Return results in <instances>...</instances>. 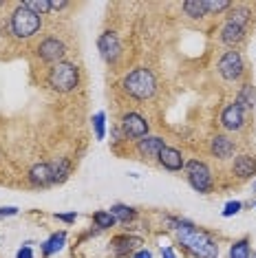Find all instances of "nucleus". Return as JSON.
I'll use <instances>...</instances> for the list:
<instances>
[{
    "label": "nucleus",
    "instance_id": "obj_1",
    "mask_svg": "<svg viewBox=\"0 0 256 258\" xmlns=\"http://www.w3.org/2000/svg\"><path fill=\"white\" fill-rule=\"evenodd\" d=\"M168 223L177 232L179 243L190 251V254H194L197 258H219V245L205 232L197 229L188 221H179V218H168Z\"/></svg>",
    "mask_w": 256,
    "mask_h": 258
},
{
    "label": "nucleus",
    "instance_id": "obj_2",
    "mask_svg": "<svg viewBox=\"0 0 256 258\" xmlns=\"http://www.w3.org/2000/svg\"><path fill=\"white\" fill-rule=\"evenodd\" d=\"M124 91L135 99H148L157 91L155 75L148 69H135L124 77Z\"/></svg>",
    "mask_w": 256,
    "mask_h": 258
},
{
    "label": "nucleus",
    "instance_id": "obj_3",
    "mask_svg": "<svg viewBox=\"0 0 256 258\" xmlns=\"http://www.w3.org/2000/svg\"><path fill=\"white\" fill-rule=\"evenodd\" d=\"M77 82H80V73H77L75 64L60 62L49 73V86L58 93H71L77 86Z\"/></svg>",
    "mask_w": 256,
    "mask_h": 258
},
{
    "label": "nucleus",
    "instance_id": "obj_4",
    "mask_svg": "<svg viewBox=\"0 0 256 258\" xmlns=\"http://www.w3.org/2000/svg\"><path fill=\"white\" fill-rule=\"evenodd\" d=\"M42 20L38 14H33L31 9H27L25 5H18L11 16V31L16 33L18 38H31L33 33L40 29Z\"/></svg>",
    "mask_w": 256,
    "mask_h": 258
},
{
    "label": "nucleus",
    "instance_id": "obj_5",
    "mask_svg": "<svg viewBox=\"0 0 256 258\" xmlns=\"http://www.w3.org/2000/svg\"><path fill=\"white\" fill-rule=\"evenodd\" d=\"M188 172V181L197 192H208L212 188V175H210V168L201 164V161H188L186 164Z\"/></svg>",
    "mask_w": 256,
    "mask_h": 258
},
{
    "label": "nucleus",
    "instance_id": "obj_6",
    "mask_svg": "<svg viewBox=\"0 0 256 258\" xmlns=\"http://www.w3.org/2000/svg\"><path fill=\"white\" fill-rule=\"evenodd\" d=\"M219 73L223 75V80L234 82L243 75V58L238 51H227L223 58L219 60Z\"/></svg>",
    "mask_w": 256,
    "mask_h": 258
},
{
    "label": "nucleus",
    "instance_id": "obj_7",
    "mask_svg": "<svg viewBox=\"0 0 256 258\" xmlns=\"http://www.w3.org/2000/svg\"><path fill=\"white\" fill-rule=\"evenodd\" d=\"M97 47H99V53H102V58L106 60V62H117V58L121 55V44H119V38L115 36L113 31H106L99 36L97 40Z\"/></svg>",
    "mask_w": 256,
    "mask_h": 258
},
{
    "label": "nucleus",
    "instance_id": "obj_8",
    "mask_svg": "<svg viewBox=\"0 0 256 258\" xmlns=\"http://www.w3.org/2000/svg\"><path fill=\"white\" fill-rule=\"evenodd\" d=\"M64 53H66V47L58 38H47V40L38 47V55H40L44 62H51V64H60Z\"/></svg>",
    "mask_w": 256,
    "mask_h": 258
},
{
    "label": "nucleus",
    "instance_id": "obj_9",
    "mask_svg": "<svg viewBox=\"0 0 256 258\" xmlns=\"http://www.w3.org/2000/svg\"><path fill=\"white\" fill-rule=\"evenodd\" d=\"M121 131L131 139H144L148 135V121L137 113H128L121 119Z\"/></svg>",
    "mask_w": 256,
    "mask_h": 258
},
{
    "label": "nucleus",
    "instance_id": "obj_10",
    "mask_svg": "<svg viewBox=\"0 0 256 258\" xmlns=\"http://www.w3.org/2000/svg\"><path fill=\"white\" fill-rule=\"evenodd\" d=\"M221 124L227 131H238L245 124V115H243V108L238 104H230L227 108L221 113Z\"/></svg>",
    "mask_w": 256,
    "mask_h": 258
},
{
    "label": "nucleus",
    "instance_id": "obj_11",
    "mask_svg": "<svg viewBox=\"0 0 256 258\" xmlns=\"http://www.w3.org/2000/svg\"><path fill=\"white\" fill-rule=\"evenodd\" d=\"M29 181L33 183V186H51L53 183V175H51V166L49 164H36L29 170Z\"/></svg>",
    "mask_w": 256,
    "mask_h": 258
},
{
    "label": "nucleus",
    "instance_id": "obj_12",
    "mask_svg": "<svg viewBox=\"0 0 256 258\" xmlns=\"http://www.w3.org/2000/svg\"><path fill=\"white\" fill-rule=\"evenodd\" d=\"M159 164L168 170H181L183 168V157L177 148H170V146H164V150L159 153Z\"/></svg>",
    "mask_w": 256,
    "mask_h": 258
},
{
    "label": "nucleus",
    "instance_id": "obj_13",
    "mask_svg": "<svg viewBox=\"0 0 256 258\" xmlns=\"http://www.w3.org/2000/svg\"><path fill=\"white\" fill-rule=\"evenodd\" d=\"M164 139L161 137H146V139H139L137 144V150L142 157H148V159H153V157H159V153L164 150Z\"/></svg>",
    "mask_w": 256,
    "mask_h": 258
},
{
    "label": "nucleus",
    "instance_id": "obj_14",
    "mask_svg": "<svg viewBox=\"0 0 256 258\" xmlns=\"http://www.w3.org/2000/svg\"><path fill=\"white\" fill-rule=\"evenodd\" d=\"M212 155L219 157V159H227V157H232V153H234V142L232 139L223 137V135H216V137H212Z\"/></svg>",
    "mask_w": 256,
    "mask_h": 258
},
{
    "label": "nucleus",
    "instance_id": "obj_15",
    "mask_svg": "<svg viewBox=\"0 0 256 258\" xmlns=\"http://www.w3.org/2000/svg\"><path fill=\"white\" fill-rule=\"evenodd\" d=\"M234 172L241 179H247V177L256 175V159H254L252 155H241L234 161Z\"/></svg>",
    "mask_w": 256,
    "mask_h": 258
},
{
    "label": "nucleus",
    "instance_id": "obj_16",
    "mask_svg": "<svg viewBox=\"0 0 256 258\" xmlns=\"http://www.w3.org/2000/svg\"><path fill=\"white\" fill-rule=\"evenodd\" d=\"M135 245H142V240L135 238V236H117L113 243H110V249H113L115 256H124L135 247Z\"/></svg>",
    "mask_w": 256,
    "mask_h": 258
},
{
    "label": "nucleus",
    "instance_id": "obj_17",
    "mask_svg": "<svg viewBox=\"0 0 256 258\" xmlns=\"http://www.w3.org/2000/svg\"><path fill=\"white\" fill-rule=\"evenodd\" d=\"M51 175H53V183H62L71 172V164L64 159V157H58L55 161H51Z\"/></svg>",
    "mask_w": 256,
    "mask_h": 258
},
{
    "label": "nucleus",
    "instance_id": "obj_18",
    "mask_svg": "<svg viewBox=\"0 0 256 258\" xmlns=\"http://www.w3.org/2000/svg\"><path fill=\"white\" fill-rule=\"evenodd\" d=\"M64 243H66V234H64V232L53 234L51 238L44 240V243H42V254H44V256H53V254H58V251L64 247Z\"/></svg>",
    "mask_w": 256,
    "mask_h": 258
},
{
    "label": "nucleus",
    "instance_id": "obj_19",
    "mask_svg": "<svg viewBox=\"0 0 256 258\" xmlns=\"http://www.w3.org/2000/svg\"><path fill=\"white\" fill-rule=\"evenodd\" d=\"M243 33H245L243 27L232 25V22H225L223 31H221V40H223L225 44H236L238 40H243Z\"/></svg>",
    "mask_w": 256,
    "mask_h": 258
},
{
    "label": "nucleus",
    "instance_id": "obj_20",
    "mask_svg": "<svg viewBox=\"0 0 256 258\" xmlns=\"http://www.w3.org/2000/svg\"><path fill=\"white\" fill-rule=\"evenodd\" d=\"M236 104L241 106V108H254L256 106V88L252 84H245V86L241 88V93H238V97H236Z\"/></svg>",
    "mask_w": 256,
    "mask_h": 258
},
{
    "label": "nucleus",
    "instance_id": "obj_21",
    "mask_svg": "<svg viewBox=\"0 0 256 258\" xmlns=\"http://www.w3.org/2000/svg\"><path fill=\"white\" fill-rule=\"evenodd\" d=\"M183 11H186L190 18H201V16L208 14L205 0H188V3H183Z\"/></svg>",
    "mask_w": 256,
    "mask_h": 258
},
{
    "label": "nucleus",
    "instance_id": "obj_22",
    "mask_svg": "<svg viewBox=\"0 0 256 258\" xmlns=\"http://www.w3.org/2000/svg\"><path fill=\"white\" fill-rule=\"evenodd\" d=\"M110 214L115 216V221H119V223H128V221H133V218H135V210H133V207H128V205L117 203V205L110 207Z\"/></svg>",
    "mask_w": 256,
    "mask_h": 258
},
{
    "label": "nucleus",
    "instance_id": "obj_23",
    "mask_svg": "<svg viewBox=\"0 0 256 258\" xmlns=\"http://www.w3.org/2000/svg\"><path fill=\"white\" fill-rule=\"evenodd\" d=\"M25 5L27 9H31L33 14H47V11H51V3H49V0H25Z\"/></svg>",
    "mask_w": 256,
    "mask_h": 258
},
{
    "label": "nucleus",
    "instance_id": "obj_24",
    "mask_svg": "<svg viewBox=\"0 0 256 258\" xmlns=\"http://www.w3.org/2000/svg\"><path fill=\"white\" fill-rule=\"evenodd\" d=\"M93 221H95V225L99 229H106V227H113L115 223V216L110 214V212H95V216H93Z\"/></svg>",
    "mask_w": 256,
    "mask_h": 258
},
{
    "label": "nucleus",
    "instance_id": "obj_25",
    "mask_svg": "<svg viewBox=\"0 0 256 258\" xmlns=\"http://www.w3.org/2000/svg\"><path fill=\"white\" fill-rule=\"evenodd\" d=\"M230 258H249V240H238V243L232 245L230 249Z\"/></svg>",
    "mask_w": 256,
    "mask_h": 258
},
{
    "label": "nucleus",
    "instance_id": "obj_26",
    "mask_svg": "<svg viewBox=\"0 0 256 258\" xmlns=\"http://www.w3.org/2000/svg\"><path fill=\"white\" fill-rule=\"evenodd\" d=\"M247 20H249V11H247L245 7H241V9H236L234 14L230 16V20H227V22H232V25H238V27H243V29H245V27H247Z\"/></svg>",
    "mask_w": 256,
    "mask_h": 258
},
{
    "label": "nucleus",
    "instance_id": "obj_27",
    "mask_svg": "<svg viewBox=\"0 0 256 258\" xmlns=\"http://www.w3.org/2000/svg\"><path fill=\"white\" fill-rule=\"evenodd\" d=\"M106 115L104 113H97L95 117H93V126H95V137L97 139H104V135H106Z\"/></svg>",
    "mask_w": 256,
    "mask_h": 258
},
{
    "label": "nucleus",
    "instance_id": "obj_28",
    "mask_svg": "<svg viewBox=\"0 0 256 258\" xmlns=\"http://www.w3.org/2000/svg\"><path fill=\"white\" fill-rule=\"evenodd\" d=\"M241 201H230V203L225 205V210H223V216L225 218H230V216H234V214H238L241 212Z\"/></svg>",
    "mask_w": 256,
    "mask_h": 258
},
{
    "label": "nucleus",
    "instance_id": "obj_29",
    "mask_svg": "<svg viewBox=\"0 0 256 258\" xmlns=\"http://www.w3.org/2000/svg\"><path fill=\"white\" fill-rule=\"evenodd\" d=\"M230 7V3H225V0H219V3H208V0H205V9L208 11H223V9H227Z\"/></svg>",
    "mask_w": 256,
    "mask_h": 258
},
{
    "label": "nucleus",
    "instance_id": "obj_30",
    "mask_svg": "<svg viewBox=\"0 0 256 258\" xmlns=\"http://www.w3.org/2000/svg\"><path fill=\"white\" fill-rule=\"evenodd\" d=\"M16 258H33V251H31L29 245L20 247V249H18V254H16Z\"/></svg>",
    "mask_w": 256,
    "mask_h": 258
},
{
    "label": "nucleus",
    "instance_id": "obj_31",
    "mask_svg": "<svg viewBox=\"0 0 256 258\" xmlns=\"http://www.w3.org/2000/svg\"><path fill=\"white\" fill-rule=\"evenodd\" d=\"M55 218H58V221H64V223H73L77 218V214L75 212H69V214H55Z\"/></svg>",
    "mask_w": 256,
    "mask_h": 258
},
{
    "label": "nucleus",
    "instance_id": "obj_32",
    "mask_svg": "<svg viewBox=\"0 0 256 258\" xmlns=\"http://www.w3.org/2000/svg\"><path fill=\"white\" fill-rule=\"evenodd\" d=\"M18 214V207H0V218L3 216H16Z\"/></svg>",
    "mask_w": 256,
    "mask_h": 258
},
{
    "label": "nucleus",
    "instance_id": "obj_33",
    "mask_svg": "<svg viewBox=\"0 0 256 258\" xmlns=\"http://www.w3.org/2000/svg\"><path fill=\"white\" fill-rule=\"evenodd\" d=\"M133 258H153V254H150L148 249H139V251H137V254L133 256Z\"/></svg>",
    "mask_w": 256,
    "mask_h": 258
},
{
    "label": "nucleus",
    "instance_id": "obj_34",
    "mask_svg": "<svg viewBox=\"0 0 256 258\" xmlns=\"http://www.w3.org/2000/svg\"><path fill=\"white\" fill-rule=\"evenodd\" d=\"M161 256L164 258H175V251H172L170 247H161Z\"/></svg>",
    "mask_w": 256,
    "mask_h": 258
},
{
    "label": "nucleus",
    "instance_id": "obj_35",
    "mask_svg": "<svg viewBox=\"0 0 256 258\" xmlns=\"http://www.w3.org/2000/svg\"><path fill=\"white\" fill-rule=\"evenodd\" d=\"M64 7H66V3H62V0H55V3H51V9H53V11L64 9Z\"/></svg>",
    "mask_w": 256,
    "mask_h": 258
},
{
    "label": "nucleus",
    "instance_id": "obj_36",
    "mask_svg": "<svg viewBox=\"0 0 256 258\" xmlns=\"http://www.w3.org/2000/svg\"><path fill=\"white\" fill-rule=\"evenodd\" d=\"M254 192H256V183H254Z\"/></svg>",
    "mask_w": 256,
    "mask_h": 258
},
{
    "label": "nucleus",
    "instance_id": "obj_37",
    "mask_svg": "<svg viewBox=\"0 0 256 258\" xmlns=\"http://www.w3.org/2000/svg\"><path fill=\"white\" fill-rule=\"evenodd\" d=\"M252 258H256V254H252Z\"/></svg>",
    "mask_w": 256,
    "mask_h": 258
},
{
    "label": "nucleus",
    "instance_id": "obj_38",
    "mask_svg": "<svg viewBox=\"0 0 256 258\" xmlns=\"http://www.w3.org/2000/svg\"><path fill=\"white\" fill-rule=\"evenodd\" d=\"M254 207H256V203H254Z\"/></svg>",
    "mask_w": 256,
    "mask_h": 258
}]
</instances>
